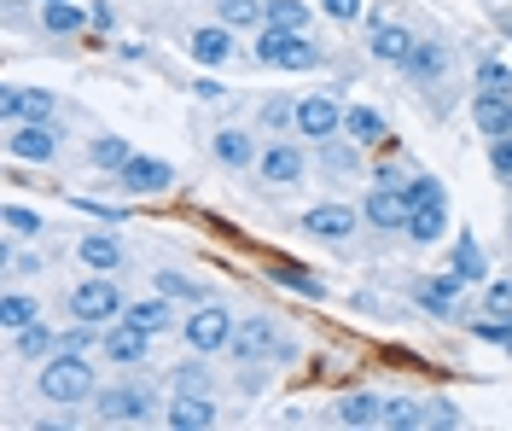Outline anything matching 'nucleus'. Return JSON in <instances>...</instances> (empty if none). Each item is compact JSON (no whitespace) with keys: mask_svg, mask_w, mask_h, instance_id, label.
<instances>
[{"mask_svg":"<svg viewBox=\"0 0 512 431\" xmlns=\"http://www.w3.org/2000/svg\"><path fill=\"white\" fill-rule=\"evenodd\" d=\"M41 397L47 402H88L94 397V367H88V356H47V367H41Z\"/></svg>","mask_w":512,"mask_h":431,"instance_id":"nucleus-1","label":"nucleus"},{"mask_svg":"<svg viewBox=\"0 0 512 431\" xmlns=\"http://www.w3.org/2000/svg\"><path fill=\"white\" fill-rule=\"evenodd\" d=\"M256 59L262 65H280V70H315L320 65V41L303 30H268L256 41Z\"/></svg>","mask_w":512,"mask_h":431,"instance_id":"nucleus-2","label":"nucleus"},{"mask_svg":"<svg viewBox=\"0 0 512 431\" xmlns=\"http://www.w3.org/2000/svg\"><path fill=\"white\" fill-rule=\"evenodd\" d=\"M128 303H123V292L111 286V274H94V280H82L76 292H70V315L76 321H94V327H105V321H117Z\"/></svg>","mask_w":512,"mask_h":431,"instance_id":"nucleus-3","label":"nucleus"},{"mask_svg":"<svg viewBox=\"0 0 512 431\" xmlns=\"http://www.w3.org/2000/svg\"><path fill=\"white\" fill-rule=\"evenodd\" d=\"M233 327H239V321L227 315L222 303H198L187 315V344L204 350V356H210V350H227V344H233Z\"/></svg>","mask_w":512,"mask_h":431,"instance_id":"nucleus-4","label":"nucleus"},{"mask_svg":"<svg viewBox=\"0 0 512 431\" xmlns=\"http://www.w3.org/2000/svg\"><path fill=\"white\" fill-rule=\"evenodd\" d=\"M367 47H373V59H384V65H408V53L419 47V35L408 30V24H396V18L373 12V18H367Z\"/></svg>","mask_w":512,"mask_h":431,"instance_id":"nucleus-5","label":"nucleus"},{"mask_svg":"<svg viewBox=\"0 0 512 431\" xmlns=\"http://www.w3.org/2000/svg\"><path fill=\"white\" fill-rule=\"evenodd\" d=\"M291 129L303 134V140H332V134H344V105L326 100V94H309V100H297V123Z\"/></svg>","mask_w":512,"mask_h":431,"instance_id":"nucleus-6","label":"nucleus"},{"mask_svg":"<svg viewBox=\"0 0 512 431\" xmlns=\"http://www.w3.org/2000/svg\"><path fill=\"white\" fill-rule=\"evenodd\" d=\"M6 152H12L18 164H53L59 134L47 129V123H12V134H6Z\"/></svg>","mask_w":512,"mask_h":431,"instance_id":"nucleus-7","label":"nucleus"},{"mask_svg":"<svg viewBox=\"0 0 512 431\" xmlns=\"http://www.w3.org/2000/svg\"><path fill=\"white\" fill-rule=\"evenodd\" d=\"M274 344H280V327H274L268 315H251V321H239V327H233L227 356H233V362H262Z\"/></svg>","mask_w":512,"mask_h":431,"instance_id":"nucleus-8","label":"nucleus"},{"mask_svg":"<svg viewBox=\"0 0 512 431\" xmlns=\"http://www.w3.org/2000/svg\"><path fill=\"white\" fill-rule=\"evenodd\" d=\"M152 414V391H140V385H117V391H99V420H111V426H140Z\"/></svg>","mask_w":512,"mask_h":431,"instance_id":"nucleus-9","label":"nucleus"},{"mask_svg":"<svg viewBox=\"0 0 512 431\" xmlns=\"http://www.w3.org/2000/svg\"><path fill=\"white\" fill-rule=\"evenodd\" d=\"M256 169H262V181H274V187H297V181L309 175V158H303L297 146H286V140H274V146L256 158Z\"/></svg>","mask_w":512,"mask_h":431,"instance_id":"nucleus-10","label":"nucleus"},{"mask_svg":"<svg viewBox=\"0 0 512 431\" xmlns=\"http://www.w3.org/2000/svg\"><path fill=\"white\" fill-rule=\"evenodd\" d=\"M408 210H414V204H408V193H396V187H379V193H367V210H361V216H367V228L402 233V228H408Z\"/></svg>","mask_w":512,"mask_h":431,"instance_id":"nucleus-11","label":"nucleus"},{"mask_svg":"<svg viewBox=\"0 0 512 431\" xmlns=\"http://www.w3.org/2000/svg\"><path fill=\"white\" fill-rule=\"evenodd\" d=\"M117 181H123L128 193H169V187H175V169L163 164V158H140V152H134Z\"/></svg>","mask_w":512,"mask_h":431,"instance_id":"nucleus-12","label":"nucleus"},{"mask_svg":"<svg viewBox=\"0 0 512 431\" xmlns=\"http://www.w3.org/2000/svg\"><path fill=\"white\" fill-rule=\"evenodd\" d=\"M361 222H367V216H361V210H350V204H315V210L303 216V228L315 233V239H350Z\"/></svg>","mask_w":512,"mask_h":431,"instance_id":"nucleus-13","label":"nucleus"},{"mask_svg":"<svg viewBox=\"0 0 512 431\" xmlns=\"http://www.w3.org/2000/svg\"><path fill=\"white\" fill-rule=\"evenodd\" d=\"M460 292H466V280L443 274V280H419L414 303L425 309V315H443V321H454V315H460Z\"/></svg>","mask_w":512,"mask_h":431,"instance_id":"nucleus-14","label":"nucleus"},{"mask_svg":"<svg viewBox=\"0 0 512 431\" xmlns=\"http://www.w3.org/2000/svg\"><path fill=\"white\" fill-rule=\"evenodd\" d=\"M175 431H204L216 426V397H204V391H175V402H169V414H163Z\"/></svg>","mask_w":512,"mask_h":431,"instance_id":"nucleus-15","label":"nucleus"},{"mask_svg":"<svg viewBox=\"0 0 512 431\" xmlns=\"http://www.w3.org/2000/svg\"><path fill=\"white\" fill-rule=\"evenodd\" d=\"M53 94L47 88H6V100H0V111H6V123H47L53 117Z\"/></svg>","mask_w":512,"mask_h":431,"instance_id":"nucleus-16","label":"nucleus"},{"mask_svg":"<svg viewBox=\"0 0 512 431\" xmlns=\"http://www.w3.org/2000/svg\"><path fill=\"white\" fill-rule=\"evenodd\" d=\"M76 257H82V268H94V274H111V268H123V239L117 233H82Z\"/></svg>","mask_w":512,"mask_h":431,"instance_id":"nucleus-17","label":"nucleus"},{"mask_svg":"<svg viewBox=\"0 0 512 431\" xmlns=\"http://www.w3.org/2000/svg\"><path fill=\"white\" fill-rule=\"evenodd\" d=\"M187 53L198 59V65H227V59H233V35H227V24H204V30H192Z\"/></svg>","mask_w":512,"mask_h":431,"instance_id":"nucleus-18","label":"nucleus"},{"mask_svg":"<svg viewBox=\"0 0 512 431\" xmlns=\"http://www.w3.org/2000/svg\"><path fill=\"white\" fill-rule=\"evenodd\" d=\"M443 228H448V204L443 199H425V204H414V210H408V239H414V245H431V239H443Z\"/></svg>","mask_w":512,"mask_h":431,"instance_id":"nucleus-19","label":"nucleus"},{"mask_svg":"<svg viewBox=\"0 0 512 431\" xmlns=\"http://www.w3.org/2000/svg\"><path fill=\"white\" fill-rule=\"evenodd\" d=\"M146 344H152V332H140V327H117V332H105V356L117 367H140L146 362Z\"/></svg>","mask_w":512,"mask_h":431,"instance_id":"nucleus-20","label":"nucleus"},{"mask_svg":"<svg viewBox=\"0 0 512 431\" xmlns=\"http://www.w3.org/2000/svg\"><path fill=\"white\" fill-rule=\"evenodd\" d=\"M472 117H478V129L489 134V140L512 134V94H478V100H472Z\"/></svg>","mask_w":512,"mask_h":431,"instance_id":"nucleus-21","label":"nucleus"},{"mask_svg":"<svg viewBox=\"0 0 512 431\" xmlns=\"http://www.w3.org/2000/svg\"><path fill=\"white\" fill-rule=\"evenodd\" d=\"M210 152H216L227 169H245V164H256V158H262V152L251 146V134H245V129H222L216 140H210Z\"/></svg>","mask_w":512,"mask_h":431,"instance_id":"nucleus-22","label":"nucleus"},{"mask_svg":"<svg viewBox=\"0 0 512 431\" xmlns=\"http://www.w3.org/2000/svg\"><path fill=\"white\" fill-rule=\"evenodd\" d=\"M123 321H128V327H140V332H152V338H158V332L175 327V309H169V303H158V298H146V303H128V309H123Z\"/></svg>","mask_w":512,"mask_h":431,"instance_id":"nucleus-23","label":"nucleus"},{"mask_svg":"<svg viewBox=\"0 0 512 431\" xmlns=\"http://www.w3.org/2000/svg\"><path fill=\"white\" fill-rule=\"evenodd\" d=\"M384 408H390V402L373 397V391H367V397H344L338 402V426H384Z\"/></svg>","mask_w":512,"mask_h":431,"instance_id":"nucleus-24","label":"nucleus"},{"mask_svg":"<svg viewBox=\"0 0 512 431\" xmlns=\"http://www.w3.org/2000/svg\"><path fill=\"white\" fill-rule=\"evenodd\" d=\"M216 18L227 30H256L268 18V0H216Z\"/></svg>","mask_w":512,"mask_h":431,"instance_id":"nucleus-25","label":"nucleus"},{"mask_svg":"<svg viewBox=\"0 0 512 431\" xmlns=\"http://www.w3.org/2000/svg\"><path fill=\"white\" fill-rule=\"evenodd\" d=\"M402 70H408L414 82H437V76L448 70V53L437 47V41H419L414 53H408V65H402Z\"/></svg>","mask_w":512,"mask_h":431,"instance_id":"nucleus-26","label":"nucleus"},{"mask_svg":"<svg viewBox=\"0 0 512 431\" xmlns=\"http://www.w3.org/2000/svg\"><path fill=\"white\" fill-rule=\"evenodd\" d=\"M344 134H350L355 146H373V140H384V117L373 105H350L344 111Z\"/></svg>","mask_w":512,"mask_h":431,"instance_id":"nucleus-27","label":"nucleus"},{"mask_svg":"<svg viewBox=\"0 0 512 431\" xmlns=\"http://www.w3.org/2000/svg\"><path fill=\"white\" fill-rule=\"evenodd\" d=\"M12 338H18V356H41V362H47V356H59V338H53L47 321H30V327H18Z\"/></svg>","mask_w":512,"mask_h":431,"instance_id":"nucleus-28","label":"nucleus"},{"mask_svg":"<svg viewBox=\"0 0 512 431\" xmlns=\"http://www.w3.org/2000/svg\"><path fill=\"white\" fill-rule=\"evenodd\" d=\"M448 274H454V280H466V286H472V280H483V251H478V239H472V233H460Z\"/></svg>","mask_w":512,"mask_h":431,"instance_id":"nucleus-29","label":"nucleus"},{"mask_svg":"<svg viewBox=\"0 0 512 431\" xmlns=\"http://www.w3.org/2000/svg\"><path fill=\"white\" fill-rule=\"evenodd\" d=\"M262 30H309V6L303 0H268Z\"/></svg>","mask_w":512,"mask_h":431,"instance_id":"nucleus-30","label":"nucleus"},{"mask_svg":"<svg viewBox=\"0 0 512 431\" xmlns=\"http://www.w3.org/2000/svg\"><path fill=\"white\" fill-rule=\"evenodd\" d=\"M88 158H94V169H105V175H123V164L134 158V152H128V140L105 134V140H94V146H88Z\"/></svg>","mask_w":512,"mask_h":431,"instance_id":"nucleus-31","label":"nucleus"},{"mask_svg":"<svg viewBox=\"0 0 512 431\" xmlns=\"http://www.w3.org/2000/svg\"><path fill=\"white\" fill-rule=\"evenodd\" d=\"M0 321H6V332L30 327V321H41V303L24 298V292H6V303H0Z\"/></svg>","mask_w":512,"mask_h":431,"instance_id":"nucleus-32","label":"nucleus"},{"mask_svg":"<svg viewBox=\"0 0 512 431\" xmlns=\"http://www.w3.org/2000/svg\"><path fill=\"white\" fill-rule=\"evenodd\" d=\"M280 286H291V292H303V298H326V280H315V274H303V268H291V263H280V268H268Z\"/></svg>","mask_w":512,"mask_h":431,"instance_id":"nucleus-33","label":"nucleus"},{"mask_svg":"<svg viewBox=\"0 0 512 431\" xmlns=\"http://www.w3.org/2000/svg\"><path fill=\"white\" fill-rule=\"evenodd\" d=\"M88 18H94V12H76V6H64V0H53V6L41 12V24H47L53 35H64V30H82Z\"/></svg>","mask_w":512,"mask_h":431,"instance_id":"nucleus-34","label":"nucleus"},{"mask_svg":"<svg viewBox=\"0 0 512 431\" xmlns=\"http://www.w3.org/2000/svg\"><path fill=\"white\" fill-rule=\"evenodd\" d=\"M478 94H512V65L483 59V65H478Z\"/></svg>","mask_w":512,"mask_h":431,"instance_id":"nucleus-35","label":"nucleus"},{"mask_svg":"<svg viewBox=\"0 0 512 431\" xmlns=\"http://www.w3.org/2000/svg\"><path fill=\"white\" fill-rule=\"evenodd\" d=\"M425 408H431V402H390V408H384V426H396V431H408V426H425Z\"/></svg>","mask_w":512,"mask_h":431,"instance_id":"nucleus-36","label":"nucleus"},{"mask_svg":"<svg viewBox=\"0 0 512 431\" xmlns=\"http://www.w3.org/2000/svg\"><path fill=\"white\" fill-rule=\"evenodd\" d=\"M94 344H99L94 321H76V327H70V332H64V338H59V350H64V356H88Z\"/></svg>","mask_w":512,"mask_h":431,"instance_id":"nucleus-37","label":"nucleus"},{"mask_svg":"<svg viewBox=\"0 0 512 431\" xmlns=\"http://www.w3.org/2000/svg\"><path fill=\"white\" fill-rule=\"evenodd\" d=\"M6 228L30 239V233H41V228H47V216H41V210H30V204H6Z\"/></svg>","mask_w":512,"mask_h":431,"instance_id":"nucleus-38","label":"nucleus"},{"mask_svg":"<svg viewBox=\"0 0 512 431\" xmlns=\"http://www.w3.org/2000/svg\"><path fill=\"white\" fill-rule=\"evenodd\" d=\"M158 292L163 298H175V303H198V286H192L187 274H175V268H163L158 274Z\"/></svg>","mask_w":512,"mask_h":431,"instance_id":"nucleus-39","label":"nucleus"},{"mask_svg":"<svg viewBox=\"0 0 512 431\" xmlns=\"http://www.w3.org/2000/svg\"><path fill=\"white\" fill-rule=\"evenodd\" d=\"M483 303H489V315H507L512 321V280H489L483 286Z\"/></svg>","mask_w":512,"mask_h":431,"instance_id":"nucleus-40","label":"nucleus"},{"mask_svg":"<svg viewBox=\"0 0 512 431\" xmlns=\"http://www.w3.org/2000/svg\"><path fill=\"white\" fill-rule=\"evenodd\" d=\"M262 129H286V123H297V105H286V100H262Z\"/></svg>","mask_w":512,"mask_h":431,"instance_id":"nucleus-41","label":"nucleus"},{"mask_svg":"<svg viewBox=\"0 0 512 431\" xmlns=\"http://www.w3.org/2000/svg\"><path fill=\"white\" fill-rule=\"evenodd\" d=\"M489 169H495L501 181H512V134H501V140H489Z\"/></svg>","mask_w":512,"mask_h":431,"instance_id":"nucleus-42","label":"nucleus"},{"mask_svg":"<svg viewBox=\"0 0 512 431\" xmlns=\"http://www.w3.org/2000/svg\"><path fill=\"white\" fill-rule=\"evenodd\" d=\"M175 391H204V397H210V373H204L198 362L175 367Z\"/></svg>","mask_w":512,"mask_h":431,"instance_id":"nucleus-43","label":"nucleus"},{"mask_svg":"<svg viewBox=\"0 0 512 431\" xmlns=\"http://www.w3.org/2000/svg\"><path fill=\"white\" fill-rule=\"evenodd\" d=\"M472 332H478L483 344H501V350L512 356V321H478Z\"/></svg>","mask_w":512,"mask_h":431,"instance_id":"nucleus-44","label":"nucleus"},{"mask_svg":"<svg viewBox=\"0 0 512 431\" xmlns=\"http://www.w3.org/2000/svg\"><path fill=\"white\" fill-rule=\"evenodd\" d=\"M76 210H88V216H99V222H123L117 204H99V199H88V193H76Z\"/></svg>","mask_w":512,"mask_h":431,"instance_id":"nucleus-45","label":"nucleus"},{"mask_svg":"<svg viewBox=\"0 0 512 431\" xmlns=\"http://www.w3.org/2000/svg\"><path fill=\"white\" fill-rule=\"evenodd\" d=\"M425 426H460V414H454V402H431V414H425Z\"/></svg>","mask_w":512,"mask_h":431,"instance_id":"nucleus-46","label":"nucleus"},{"mask_svg":"<svg viewBox=\"0 0 512 431\" xmlns=\"http://www.w3.org/2000/svg\"><path fill=\"white\" fill-rule=\"evenodd\" d=\"M379 187H396V193H408L414 181H408V169H402V164H390V169H379Z\"/></svg>","mask_w":512,"mask_h":431,"instance_id":"nucleus-47","label":"nucleus"},{"mask_svg":"<svg viewBox=\"0 0 512 431\" xmlns=\"http://www.w3.org/2000/svg\"><path fill=\"white\" fill-rule=\"evenodd\" d=\"M332 18H361V0H320Z\"/></svg>","mask_w":512,"mask_h":431,"instance_id":"nucleus-48","label":"nucleus"},{"mask_svg":"<svg viewBox=\"0 0 512 431\" xmlns=\"http://www.w3.org/2000/svg\"><path fill=\"white\" fill-rule=\"evenodd\" d=\"M41 6H53V0H41Z\"/></svg>","mask_w":512,"mask_h":431,"instance_id":"nucleus-49","label":"nucleus"}]
</instances>
